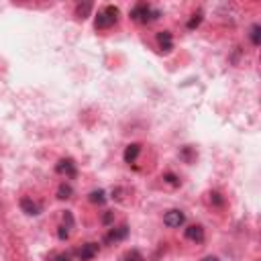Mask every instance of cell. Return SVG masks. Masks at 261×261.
Masks as SVG:
<instances>
[{"mask_svg":"<svg viewBox=\"0 0 261 261\" xmlns=\"http://www.w3.org/2000/svg\"><path fill=\"white\" fill-rule=\"evenodd\" d=\"M116 23H118V8L108 4V6H104L102 10H98L94 27H96V31H106V29L114 27Z\"/></svg>","mask_w":261,"mask_h":261,"instance_id":"6da1fadb","label":"cell"},{"mask_svg":"<svg viewBox=\"0 0 261 261\" xmlns=\"http://www.w3.org/2000/svg\"><path fill=\"white\" fill-rule=\"evenodd\" d=\"M131 19H133L135 23L147 25V23H151V21H155V19H159V10L151 8V4H147V2H139V4H135V6L131 8Z\"/></svg>","mask_w":261,"mask_h":261,"instance_id":"7a4b0ae2","label":"cell"},{"mask_svg":"<svg viewBox=\"0 0 261 261\" xmlns=\"http://www.w3.org/2000/svg\"><path fill=\"white\" fill-rule=\"evenodd\" d=\"M55 171L59 176H65L69 180H74L78 176V167H76V161L72 157H65V159H59L57 165H55Z\"/></svg>","mask_w":261,"mask_h":261,"instance_id":"3957f363","label":"cell"},{"mask_svg":"<svg viewBox=\"0 0 261 261\" xmlns=\"http://www.w3.org/2000/svg\"><path fill=\"white\" fill-rule=\"evenodd\" d=\"M163 222H165V227H169V229H180L182 224L186 222V214L182 210H178V208H173V210L165 212Z\"/></svg>","mask_w":261,"mask_h":261,"instance_id":"277c9868","label":"cell"},{"mask_svg":"<svg viewBox=\"0 0 261 261\" xmlns=\"http://www.w3.org/2000/svg\"><path fill=\"white\" fill-rule=\"evenodd\" d=\"M98 255V243H86V245L76 249V257L80 261H92Z\"/></svg>","mask_w":261,"mask_h":261,"instance_id":"5b68a950","label":"cell"},{"mask_svg":"<svg viewBox=\"0 0 261 261\" xmlns=\"http://www.w3.org/2000/svg\"><path fill=\"white\" fill-rule=\"evenodd\" d=\"M155 39H157V47H159L161 53H169V51L173 49V37H171L169 31H159Z\"/></svg>","mask_w":261,"mask_h":261,"instance_id":"8992f818","label":"cell"},{"mask_svg":"<svg viewBox=\"0 0 261 261\" xmlns=\"http://www.w3.org/2000/svg\"><path fill=\"white\" fill-rule=\"evenodd\" d=\"M184 237L192 243H204V229L200 224H190V227L184 231Z\"/></svg>","mask_w":261,"mask_h":261,"instance_id":"52a82bcc","label":"cell"},{"mask_svg":"<svg viewBox=\"0 0 261 261\" xmlns=\"http://www.w3.org/2000/svg\"><path fill=\"white\" fill-rule=\"evenodd\" d=\"M129 235V224H120L116 229H110V233L106 235V243H116V241H125Z\"/></svg>","mask_w":261,"mask_h":261,"instance_id":"ba28073f","label":"cell"},{"mask_svg":"<svg viewBox=\"0 0 261 261\" xmlns=\"http://www.w3.org/2000/svg\"><path fill=\"white\" fill-rule=\"evenodd\" d=\"M21 210L25 214H29V216H37L41 212V204H37L31 198H21Z\"/></svg>","mask_w":261,"mask_h":261,"instance_id":"9c48e42d","label":"cell"},{"mask_svg":"<svg viewBox=\"0 0 261 261\" xmlns=\"http://www.w3.org/2000/svg\"><path fill=\"white\" fill-rule=\"evenodd\" d=\"M139 153H141V145L139 143H131V145H127V149H125V153H123V159H125V163H135L137 161V157H139Z\"/></svg>","mask_w":261,"mask_h":261,"instance_id":"30bf717a","label":"cell"},{"mask_svg":"<svg viewBox=\"0 0 261 261\" xmlns=\"http://www.w3.org/2000/svg\"><path fill=\"white\" fill-rule=\"evenodd\" d=\"M72 194H74L72 184H67V182L59 184V188H57V198L59 200H69V198H72Z\"/></svg>","mask_w":261,"mask_h":261,"instance_id":"8fae6325","label":"cell"},{"mask_svg":"<svg viewBox=\"0 0 261 261\" xmlns=\"http://www.w3.org/2000/svg\"><path fill=\"white\" fill-rule=\"evenodd\" d=\"M88 198H90L92 204H104V202L108 200V198H106V192H104V190H92Z\"/></svg>","mask_w":261,"mask_h":261,"instance_id":"7c38bea8","label":"cell"},{"mask_svg":"<svg viewBox=\"0 0 261 261\" xmlns=\"http://www.w3.org/2000/svg\"><path fill=\"white\" fill-rule=\"evenodd\" d=\"M249 39H251V43L255 45V47H259V43H261V27L255 23L253 27H251V33H249Z\"/></svg>","mask_w":261,"mask_h":261,"instance_id":"4fadbf2b","label":"cell"},{"mask_svg":"<svg viewBox=\"0 0 261 261\" xmlns=\"http://www.w3.org/2000/svg\"><path fill=\"white\" fill-rule=\"evenodd\" d=\"M90 10H92V4H90V2H84V4H78L76 14L80 16V19H86V16L90 14Z\"/></svg>","mask_w":261,"mask_h":261,"instance_id":"5bb4252c","label":"cell"},{"mask_svg":"<svg viewBox=\"0 0 261 261\" xmlns=\"http://www.w3.org/2000/svg\"><path fill=\"white\" fill-rule=\"evenodd\" d=\"M123 261H143V255L139 253L137 249H131V251H127L123 255Z\"/></svg>","mask_w":261,"mask_h":261,"instance_id":"9a60e30c","label":"cell"},{"mask_svg":"<svg viewBox=\"0 0 261 261\" xmlns=\"http://www.w3.org/2000/svg\"><path fill=\"white\" fill-rule=\"evenodd\" d=\"M180 157L186 161V163H190V161H192L194 157H196V155H194V151H192V147H184L182 151H180Z\"/></svg>","mask_w":261,"mask_h":261,"instance_id":"2e32d148","label":"cell"},{"mask_svg":"<svg viewBox=\"0 0 261 261\" xmlns=\"http://www.w3.org/2000/svg\"><path fill=\"white\" fill-rule=\"evenodd\" d=\"M63 227H65V229H69V231L74 229V214L69 212V210H65V212H63Z\"/></svg>","mask_w":261,"mask_h":261,"instance_id":"e0dca14e","label":"cell"},{"mask_svg":"<svg viewBox=\"0 0 261 261\" xmlns=\"http://www.w3.org/2000/svg\"><path fill=\"white\" fill-rule=\"evenodd\" d=\"M200 23H202V12H196V14H192V19L188 21V29H196Z\"/></svg>","mask_w":261,"mask_h":261,"instance_id":"ac0fdd59","label":"cell"},{"mask_svg":"<svg viewBox=\"0 0 261 261\" xmlns=\"http://www.w3.org/2000/svg\"><path fill=\"white\" fill-rule=\"evenodd\" d=\"M57 237H59V241H67L69 239V229H65L63 224H59V227H57Z\"/></svg>","mask_w":261,"mask_h":261,"instance_id":"d6986e66","label":"cell"},{"mask_svg":"<svg viewBox=\"0 0 261 261\" xmlns=\"http://www.w3.org/2000/svg\"><path fill=\"white\" fill-rule=\"evenodd\" d=\"M163 180H165L167 184H171V186H180V178H178V176H173V173H165Z\"/></svg>","mask_w":261,"mask_h":261,"instance_id":"ffe728a7","label":"cell"},{"mask_svg":"<svg viewBox=\"0 0 261 261\" xmlns=\"http://www.w3.org/2000/svg\"><path fill=\"white\" fill-rule=\"evenodd\" d=\"M210 202H212V204H216V206H222V204H224V200L220 198V194H218V192H212V194H210Z\"/></svg>","mask_w":261,"mask_h":261,"instance_id":"44dd1931","label":"cell"},{"mask_svg":"<svg viewBox=\"0 0 261 261\" xmlns=\"http://www.w3.org/2000/svg\"><path fill=\"white\" fill-rule=\"evenodd\" d=\"M53 261H72V255H69V253H57L53 257Z\"/></svg>","mask_w":261,"mask_h":261,"instance_id":"7402d4cb","label":"cell"},{"mask_svg":"<svg viewBox=\"0 0 261 261\" xmlns=\"http://www.w3.org/2000/svg\"><path fill=\"white\" fill-rule=\"evenodd\" d=\"M112 218H114V212H112V210H108L106 214L102 216V222H104V224H110V222H112Z\"/></svg>","mask_w":261,"mask_h":261,"instance_id":"603a6c76","label":"cell"},{"mask_svg":"<svg viewBox=\"0 0 261 261\" xmlns=\"http://www.w3.org/2000/svg\"><path fill=\"white\" fill-rule=\"evenodd\" d=\"M202 261H220L218 257H214V255H208V257H204Z\"/></svg>","mask_w":261,"mask_h":261,"instance_id":"cb8c5ba5","label":"cell"}]
</instances>
